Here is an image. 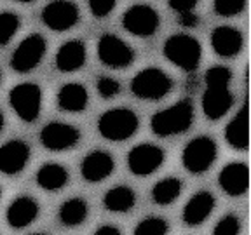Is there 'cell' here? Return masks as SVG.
Returning <instances> with one entry per match:
<instances>
[{"label":"cell","mask_w":251,"mask_h":235,"mask_svg":"<svg viewBox=\"0 0 251 235\" xmlns=\"http://www.w3.org/2000/svg\"><path fill=\"white\" fill-rule=\"evenodd\" d=\"M230 78V70L222 65L211 67L204 75L206 91L202 94V112L209 120L222 118L234 105V96L228 89Z\"/></svg>","instance_id":"obj_1"},{"label":"cell","mask_w":251,"mask_h":235,"mask_svg":"<svg viewBox=\"0 0 251 235\" xmlns=\"http://www.w3.org/2000/svg\"><path fill=\"white\" fill-rule=\"evenodd\" d=\"M194 122V106L188 99L175 103L166 110H161L150 118V127L152 133L157 136H173V134H181L190 129Z\"/></svg>","instance_id":"obj_2"},{"label":"cell","mask_w":251,"mask_h":235,"mask_svg":"<svg viewBox=\"0 0 251 235\" xmlns=\"http://www.w3.org/2000/svg\"><path fill=\"white\" fill-rule=\"evenodd\" d=\"M162 54L175 67L185 71H194L202 58V47L199 40L187 33H176L169 37L162 47Z\"/></svg>","instance_id":"obj_3"},{"label":"cell","mask_w":251,"mask_h":235,"mask_svg":"<svg viewBox=\"0 0 251 235\" xmlns=\"http://www.w3.org/2000/svg\"><path fill=\"white\" fill-rule=\"evenodd\" d=\"M140 127L138 115L133 110L119 106L106 110L98 120V131L108 141H126L129 140Z\"/></svg>","instance_id":"obj_4"},{"label":"cell","mask_w":251,"mask_h":235,"mask_svg":"<svg viewBox=\"0 0 251 235\" xmlns=\"http://www.w3.org/2000/svg\"><path fill=\"white\" fill-rule=\"evenodd\" d=\"M173 89V80L161 68H145L134 75L131 91L136 98L147 101H157L168 96Z\"/></svg>","instance_id":"obj_5"},{"label":"cell","mask_w":251,"mask_h":235,"mask_svg":"<svg viewBox=\"0 0 251 235\" xmlns=\"http://www.w3.org/2000/svg\"><path fill=\"white\" fill-rule=\"evenodd\" d=\"M216 143L209 136H197L188 141L181 153V162L185 169L192 174H202L206 172L216 161Z\"/></svg>","instance_id":"obj_6"},{"label":"cell","mask_w":251,"mask_h":235,"mask_svg":"<svg viewBox=\"0 0 251 235\" xmlns=\"http://www.w3.org/2000/svg\"><path fill=\"white\" fill-rule=\"evenodd\" d=\"M9 103L16 115L25 122H33L39 118L42 106V89L37 84H18L9 93Z\"/></svg>","instance_id":"obj_7"},{"label":"cell","mask_w":251,"mask_h":235,"mask_svg":"<svg viewBox=\"0 0 251 235\" xmlns=\"http://www.w3.org/2000/svg\"><path fill=\"white\" fill-rule=\"evenodd\" d=\"M46 49V39L42 35L31 33V35L25 37L12 54L11 68L18 73H28V71L35 70L44 59Z\"/></svg>","instance_id":"obj_8"},{"label":"cell","mask_w":251,"mask_h":235,"mask_svg":"<svg viewBox=\"0 0 251 235\" xmlns=\"http://www.w3.org/2000/svg\"><path fill=\"white\" fill-rule=\"evenodd\" d=\"M98 58L106 67L121 70V68H127L134 61V51L121 37L105 33L98 40Z\"/></svg>","instance_id":"obj_9"},{"label":"cell","mask_w":251,"mask_h":235,"mask_svg":"<svg viewBox=\"0 0 251 235\" xmlns=\"http://www.w3.org/2000/svg\"><path fill=\"white\" fill-rule=\"evenodd\" d=\"M161 24V18L153 7L147 4H136L122 16V26L136 37H152Z\"/></svg>","instance_id":"obj_10"},{"label":"cell","mask_w":251,"mask_h":235,"mask_svg":"<svg viewBox=\"0 0 251 235\" xmlns=\"http://www.w3.org/2000/svg\"><path fill=\"white\" fill-rule=\"evenodd\" d=\"M164 162V152L157 145L150 143H141L131 148L127 155V165L129 171L136 176H149L155 172Z\"/></svg>","instance_id":"obj_11"},{"label":"cell","mask_w":251,"mask_h":235,"mask_svg":"<svg viewBox=\"0 0 251 235\" xmlns=\"http://www.w3.org/2000/svg\"><path fill=\"white\" fill-rule=\"evenodd\" d=\"M80 140V133L77 127L65 122H49L40 131V143L44 148L52 152H65L74 148Z\"/></svg>","instance_id":"obj_12"},{"label":"cell","mask_w":251,"mask_h":235,"mask_svg":"<svg viewBox=\"0 0 251 235\" xmlns=\"http://www.w3.org/2000/svg\"><path fill=\"white\" fill-rule=\"evenodd\" d=\"M42 21L54 31H67L78 23V7L70 0H52L44 7Z\"/></svg>","instance_id":"obj_13"},{"label":"cell","mask_w":251,"mask_h":235,"mask_svg":"<svg viewBox=\"0 0 251 235\" xmlns=\"http://www.w3.org/2000/svg\"><path fill=\"white\" fill-rule=\"evenodd\" d=\"M218 183L227 195H244L250 188V169L244 162H230L220 171Z\"/></svg>","instance_id":"obj_14"},{"label":"cell","mask_w":251,"mask_h":235,"mask_svg":"<svg viewBox=\"0 0 251 235\" xmlns=\"http://www.w3.org/2000/svg\"><path fill=\"white\" fill-rule=\"evenodd\" d=\"M115 161L108 152L94 150L80 162V174L87 183H100L114 172Z\"/></svg>","instance_id":"obj_15"},{"label":"cell","mask_w":251,"mask_h":235,"mask_svg":"<svg viewBox=\"0 0 251 235\" xmlns=\"http://www.w3.org/2000/svg\"><path fill=\"white\" fill-rule=\"evenodd\" d=\"M28 161H30V146L25 141L12 140L0 146V172L7 176L23 171Z\"/></svg>","instance_id":"obj_16"},{"label":"cell","mask_w":251,"mask_h":235,"mask_svg":"<svg viewBox=\"0 0 251 235\" xmlns=\"http://www.w3.org/2000/svg\"><path fill=\"white\" fill-rule=\"evenodd\" d=\"M211 47L222 58H234L243 49V33L232 26H216L211 31Z\"/></svg>","instance_id":"obj_17"},{"label":"cell","mask_w":251,"mask_h":235,"mask_svg":"<svg viewBox=\"0 0 251 235\" xmlns=\"http://www.w3.org/2000/svg\"><path fill=\"white\" fill-rule=\"evenodd\" d=\"M215 209V197L209 192H197L183 209V223L187 227H199L211 216Z\"/></svg>","instance_id":"obj_18"},{"label":"cell","mask_w":251,"mask_h":235,"mask_svg":"<svg viewBox=\"0 0 251 235\" xmlns=\"http://www.w3.org/2000/svg\"><path fill=\"white\" fill-rule=\"evenodd\" d=\"M86 58V44L80 40H68L59 47L58 54H56V68L63 73H72L84 67Z\"/></svg>","instance_id":"obj_19"},{"label":"cell","mask_w":251,"mask_h":235,"mask_svg":"<svg viewBox=\"0 0 251 235\" xmlns=\"http://www.w3.org/2000/svg\"><path fill=\"white\" fill-rule=\"evenodd\" d=\"M39 202L31 197H18L14 199L7 208V223L12 228H25L31 225L39 216Z\"/></svg>","instance_id":"obj_20"},{"label":"cell","mask_w":251,"mask_h":235,"mask_svg":"<svg viewBox=\"0 0 251 235\" xmlns=\"http://www.w3.org/2000/svg\"><path fill=\"white\" fill-rule=\"evenodd\" d=\"M87 101H89V96H87V89L82 84H65L58 93L59 110L68 112V114H80V112H84L87 106Z\"/></svg>","instance_id":"obj_21"},{"label":"cell","mask_w":251,"mask_h":235,"mask_svg":"<svg viewBox=\"0 0 251 235\" xmlns=\"http://www.w3.org/2000/svg\"><path fill=\"white\" fill-rule=\"evenodd\" d=\"M225 140L235 150H248V106L244 105L225 129Z\"/></svg>","instance_id":"obj_22"},{"label":"cell","mask_w":251,"mask_h":235,"mask_svg":"<svg viewBox=\"0 0 251 235\" xmlns=\"http://www.w3.org/2000/svg\"><path fill=\"white\" fill-rule=\"evenodd\" d=\"M68 183V171L61 164L47 162L37 171V185L47 192L61 190Z\"/></svg>","instance_id":"obj_23"},{"label":"cell","mask_w":251,"mask_h":235,"mask_svg":"<svg viewBox=\"0 0 251 235\" xmlns=\"http://www.w3.org/2000/svg\"><path fill=\"white\" fill-rule=\"evenodd\" d=\"M103 204L105 208L112 212H127L134 208L136 204V193L133 192V188L129 187H114L110 188L108 192L103 197Z\"/></svg>","instance_id":"obj_24"},{"label":"cell","mask_w":251,"mask_h":235,"mask_svg":"<svg viewBox=\"0 0 251 235\" xmlns=\"http://www.w3.org/2000/svg\"><path fill=\"white\" fill-rule=\"evenodd\" d=\"M87 212H89V208H87L86 200L80 197H74V199H68L61 204L58 218L65 227H78L86 221Z\"/></svg>","instance_id":"obj_25"},{"label":"cell","mask_w":251,"mask_h":235,"mask_svg":"<svg viewBox=\"0 0 251 235\" xmlns=\"http://www.w3.org/2000/svg\"><path fill=\"white\" fill-rule=\"evenodd\" d=\"M183 183L178 178H164L152 188V199L159 206H169L180 197Z\"/></svg>","instance_id":"obj_26"},{"label":"cell","mask_w":251,"mask_h":235,"mask_svg":"<svg viewBox=\"0 0 251 235\" xmlns=\"http://www.w3.org/2000/svg\"><path fill=\"white\" fill-rule=\"evenodd\" d=\"M168 230L169 225L164 218L150 216V218H145L143 221L138 223L133 235H168Z\"/></svg>","instance_id":"obj_27"},{"label":"cell","mask_w":251,"mask_h":235,"mask_svg":"<svg viewBox=\"0 0 251 235\" xmlns=\"http://www.w3.org/2000/svg\"><path fill=\"white\" fill-rule=\"evenodd\" d=\"M20 18L14 12H0V46L9 44L20 30Z\"/></svg>","instance_id":"obj_28"},{"label":"cell","mask_w":251,"mask_h":235,"mask_svg":"<svg viewBox=\"0 0 251 235\" xmlns=\"http://www.w3.org/2000/svg\"><path fill=\"white\" fill-rule=\"evenodd\" d=\"M246 7V0H215L213 9L218 16L224 18H232V16H239Z\"/></svg>","instance_id":"obj_29"},{"label":"cell","mask_w":251,"mask_h":235,"mask_svg":"<svg viewBox=\"0 0 251 235\" xmlns=\"http://www.w3.org/2000/svg\"><path fill=\"white\" fill-rule=\"evenodd\" d=\"M239 230H241L239 218L234 214H227L216 223L213 235H239Z\"/></svg>","instance_id":"obj_30"},{"label":"cell","mask_w":251,"mask_h":235,"mask_svg":"<svg viewBox=\"0 0 251 235\" xmlns=\"http://www.w3.org/2000/svg\"><path fill=\"white\" fill-rule=\"evenodd\" d=\"M96 89H98L100 96L103 99H110V98H115L121 93V84L112 77H100L98 84H96Z\"/></svg>","instance_id":"obj_31"},{"label":"cell","mask_w":251,"mask_h":235,"mask_svg":"<svg viewBox=\"0 0 251 235\" xmlns=\"http://www.w3.org/2000/svg\"><path fill=\"white\" fill-rule=\"evenodd\" d=\"M87 2H89L91 14L94 18H100V20L106 18L117 5V0H87Z\"/></svg>","instance_id":"obj_32"},{"label":"cell","mask_w":251,"mask_h":235,"mask_svg":"<svg viewBox=\"0 0 251 235\" xmlns=\"http://www.w3.org/2000/svg\"><path fill=\"white\" fill-rule=\"evenodd\" d=\"M168 4L173 11H176L180 14V12L194 11V7L199 4V0H168Z\"/></svg>","instance_id":"obj_33"},{"label":"cell","mask_w":251,"mask_h":235,"mask_svg":"<svg viewBox=\"0 0 251 235\" xmlns=\"http://www.w3.org/2000/svg\"><path fill=\"white\" fill-rule=\"evenodd\" d=\"M199 16L196 14V12H180L178 14V23L181 24V26L185 28H196L197 24H199Z\"/></svg>","instance_id":"obj_34"},{"label":"cell","mask_w":251,"mask_h":235,"mask_svg":"<svg viewBox=\"0 0 251 235\" xmlns=\"http://www.w3.org/2000/svg\"><path fill=\"white\" fill-rule=\"evenodd\" d=\"M94 235H121V230L114 225H103L94 232Z\"/></svg>","instance_id":"obj_35"},{"label":"cell","mask_w":251,"mask_h":235,"mask_svg":"<svg viewBox=\"0 0 251 235\" xmlns=\"http://www.w3.org/2000/svg\"><path fill=\"white\" fill-rule=\"evenodd\" d=\"M2 129H4V114L0 112V133H2Z\"/></svg>","instance_id":"obj_36"},{"label":"cell","mask_w":251,"mask_h":235,"mask_svg":"<svg viewBox=\"0 0 251 235\" xmlns=\"http://www.w3.org/2000/svg\"><path fill=\"white\" fill-rule=\"evenodd\" d=\"M16 2H21V4H30V2H35V0H16Z\"/></svg>","instance_id":"obj_37"},{"label":"cell","mask_w":251,"mask_h":235,"mask_svg":"<svg viewBox=\"0 0 251 235\" xmlns=\"http://www.w3.org/2000/svg\"><path fill=\"white\" fill-rule=\"evenodd\" d=\"M31 235H46V234H31Z\"/></svg>","instance_id":"obj_38"},{"label":"cell","mask_w":251,"mask_h":235,"mask_svg":"<svg viewBox=\"0 0 251 235\" xmlns=\"http://www.w3.org/2000/svg\"><path fill=\"white\" fill-rule=\"evenodd\" d=\"M0 82H2V73H0Z\"/></svg>","instance_id":"obj_39"},{"label":"cell","mask_w":251,"mask_h":235,"mask_svg":"<svg viewBox=\"0 0 251 235\" xmlns=\"http://www.w3.org/2000/svg\"><path fill=\"white\" fill-rule=\"evenodd\" d=\"M0 193H2V190H0Z\"/></svg>","instance_id":"obj_40"}]
</instances>
